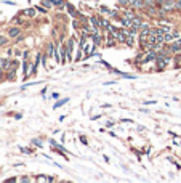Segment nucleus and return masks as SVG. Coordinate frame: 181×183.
Here are the masks:
<instances>
[{
	"mask_svg": "<svg viewBox=\"0 0 181 183\" xmlns=\"http://www.w3.org/2000/svg\"><path fill=\"white\" fill-rule=\"evenodd\" d=\"M165 50L173 56L175 53H179L181 52V42L179 40H173V42H170V43H165Z\"/></svg>",
	"mask_w": 181,
	"mask_h": 183,
	"instance_id": "obj_1",
	"label": "nucleus"
},
{
	"mask_svg": "<svg viewBox=\"0 0 181 183\" xmlns=\"http://www.w3.org/2000/svg\"><path fill=\"white\" fill-rule=\"evenodd\" d=\"M21 32H23L21 26H16V24H15V26H11V27H10V29H8V31H7V35L10 37V39H16V37L20 35Z\"/></svg>",
	"mask_w": 181,
	"mask_h": 183,
	"instance_id": "obj_2",
	"label": "nucleus"
},
{
	"mask_svg": "<svg viewBox=\"0 0 181 183\" xmlns=\"http://www.w3.org/2000/svg\"><path fill=\"white\" fill-rule=\"evenodd\" d=\"M66 10H68V13L72 16V18H79V15H80V11L77 8H75L72 3H69V2H66Z\"/></svg>",
	"mask_w": 181,
	"mask_h": 183,
	"instance_id": "obj_3",
	"label": "nucleus"
},
{
	"mask_svg": "<svg viewBox=\"0 0 181 183\" xmlns=\"http://www.w3.org/2000/svg\"><path fill=\"white\" fill-rule=\"evenodd\" d=\"M151 27H152V24L148 23V21H144V23L141 24V27H139V34H138V35H149Z\"/></svg>",
	"mask_w": 181,
	"mask_h": 183,
	"instance_id": "obj_4",
	"label": "nucleus"
},
{
	"mask_svg": "<svg viewBox=\"0 0 181 183\" xmlns=\"http://www.w3.org/2000/svg\"><path fill=\"white\" fill-rule=\"evenodd\" d=\"M5 79L7 80H15L16 79V67H10V69H7L5 71Z\"/></svg>",
	"mask_w": 181,
	"mask_h": 183,
	"instance_id": "obj_5",
	"label": "nucleus"
},
{
	"mask_svg": "<svg viewBox=\"0 0 181 183\" xmlns=\"http://www.w3.org/2000/svg\"><path fill=\"white\" fill-rule=\"evenodd\" d=\"M119 21H120L122 27H130V26L133 24V19H131V18H127V16H123V15H122V18L119 19Z\"/></svg>",
	"mask_w": 181,
	"mask_h": 183,
	"instance_id": "obj_6",
	"label": "nucleus"
},
{
	"mask_svg": "<svg viewBox=\"0 0 181 183\" xmlns=\"http://www.w3.org/2000/svg\"><path fill=\"white\" fill-rule=\"evenodd\" d=\"M0 66H2L5 71L10 69V67H11V60H10V58H0Z\"/></svg>",
	"mask_w": 181,
	"mask_h": 183,
	"instance_id": "obj_7",
	"label": "nucleus"
},
{
	"mask_svg": "<svg viewBox=\"0 0 181 183\" xmlns=\"http://www.w3.org/2000/svg\"><path fill=\"white\" fill-rule=\"evenodd\" d=\"M35 13H37L35 7H32V8H27V10H23V11H21V15H24V16H29V18L35 16Z\"/></svg>",
	"mask_w": 181,
	"mask_h": 183,
	"instance_id": "obj_8",
	"label": "nucleus"
},
{
	"mask_svg": "<svg viewBox=\"0 0 181 183\" xmlns=\"http://www.w3.org/2000/svg\"><path fill=\"white\" fill-rule=\"evenodd\" d=\"M55 50H56V45H55L53 42H48V43H46V55H48L50 58L53 56V53H55Z\"/></svg>",
	"mask_w": 181,
	"mask_h": 183,
	"instance_id": "obj_9",
	"label": "nucleus"
},
{
	"mask_svg": "<svg viewBox=\"0 0 181 183\" xmlns=\"http://www.w3.org/2000/svg\"><path fill=\"white\" fill-rule=\"evenodd\" d=\"M143 23H144V18H143L139 13H136V16L133 18V24L138 26V27H141V24H143Z\"/></svg>",
	"mask_w": 181,
	"mask_h": 183,
	"instance_id": "obj_10",
	"label": "nucleus"
},
{
	"mask_svg": "<svg viewBox=\"0 0 181 183\" xmlns=\"http://www.w3.org/2000/svg\"><path fill=\"white\" fill-rule=\"evenodd\" d=\"M98 11H99L101 15H109V13H111V8H109L108 5H99V7H98Z\"/></svg>",
	"mask_w": 181,
	"mask_h": 183,
	"instance_id": "obj_11",
	"label": "nucleus"
},
{
	"mask_svg": "<svg viewBox=\"0 0 181 183\" xmlns=\"http://www.w3.org/2000/svg\"><path fill=\"white\" fill-rule=\"evenodd\" d=\"M66 103H69V98H63V100H60V101H56V103L53 104V109H58V108H61V106H64Z\"/></svg>",
	"mask_w": 181,
	"mask_h": 183,
	"instance_id": "obj_12",
	"label": "nucleus"
},
{
	"mask_svg": "<svg viewBox=\"0 0 181 183\" xmlns=\"http://www.w3.org/2000/svg\"><path fill=\"white\" fill-rule=\"evenodd\" d=\"M21 16H23L21 13H20V15H18V16H15V18L11 19V23H13V24H16V26H21V24L24 23V19H23Z\"/></svg>",
	"mask_w": 181,
	"mask_h": 183,
	"instance_id": "obj_13",
	"label": "nucleus"
},
{
	"mask_svg": "<svg viewBox=\"0 0 181 183\" xmlns=\"http://www.w3.org/2000/svg\"><path fill=\"white\" fill-rule=\"evenodd\" d=\"M82 56H83V50L82 48H77V53H75V56H74V63L82 61Z\"/></svg>",
	"mask_w": 181,
	"mask_h": 183,
	"instance_id": "obj_14",
	"label": "nucleus"
},
{
	"mask_svg": "<svg viewBox=\"0 0 181 183\" xmlns=\"http://www.w3.org/2000/svg\"><path fill=\"white\" fill-rule=\"evenodd\" d=\"M125 45H127V47H135V35H127Z\"/></svg>",
	"mask_w": 181,
	"mask_h": 183,
	"instance_id": "obj_15",
	"label": "nucleus"
},
{
	"mask_svg": "<svg viewBox=\"0 0 181 183\" xmlns=\"http://www.w3.org/2000/svg\"><path fill=\"white\" fill-rule=\"evenodd\" d=\"M40 5H42V7H45L46 10L55 7V5H53V0H42V2H40Z\"/></svg>",
	"mask_w": 181,
	"mask_h": 183,
	"instance_id": "obj_16",
	"label": "nucleus"
},
{
	"mask_svg": "<svg viewBox=\"0 0 181 183\" xmlns=\"http://www.w3.org/2000/svg\"><path fill=\"white\" fill-rule=\"evenodd\" d=\"M164 37H165V43H170V42H173V40H175L173 32H165V34H164Z\"/></svg>",
	"mask_w": 181,
	"mask_h": 183,
	"instance_id": "obj_17",
	"label": "nucleus"
},
{
	"mask_svg": "<svg viewBox=\"0 0 181 183\" xmlns=\"http://www.w3.org/2000/svg\"><path fill=\"white\" fill-rule=\"evenodd\" d=\"M8 42H10V37H8V35H0V47L7 45Z\"/></svg>",
	"mask_w": 181,
	"mask_h": 183,
	"instance_id": "obj_18",
	"label": "nucleus"
},
{
	"mask_svg": "<svg viewBox=\"0 0 181 183\" xmlns=\"http://www.w3.org/2000/svg\"><path fill=\"white\" fill-rule=\"evenodd\" d=\"M159 26H160L162 29H164V31H165V32H171V31H173V27H171L170 24H164V23H160Z\"/></svg>",
	"mask_w": 181,
	"mask_h": 183,
	"instance_id": "obj_19",
	"label": "nucleus"
},
{
	"mask_svg": "<svg viewBox=\"0 0 181 183\" xmlns=\"http://www.w3.org/2000/svg\"><path fill=\"white\" fill-rule=\"evenodd\" d=\"M32 144H34V146H37V148H43V143L39 138H32Z\"/></svg>",
	"mask_w": 181,
	"mask_h": 183,
	"instance_id": "obj_20",
	"label": "nucleus"
},
{
	"mask_svg": "<svg viewBox=\"0 0 181 183\" xmlns=\"http://www.w3.org/2000/svg\"><path fill=\"white\" fill-rule=\"evenodd\" d=\"M48 60H50V56L46 55V53H45V55L42 53V66H43V67H46V64H48Z\"/></svg>",
	"mask_w": 181,
	"mask_h": 183,
	"instance_id": "obj_21",
	"label": "nucleus"
},
{
	"mask_svg": "<svg viewBox=\"0 0 181 183\" xmlns=\"http://www.w3.org/2000/svg\"><path fill=\"white\" fill-rule=\"evenodd\" d=\"M37 69H39V64H31V72H29V75H35L37 74Z\"/></svg>",
	"mask_w": 181,
	"mask_h": 183,
	"instance_id": "obj_22",
	"label": "nucleus"
},
{
	"mask_svg": "<svg viewBox=\"0 0 181 183\" xmlns=\"http://www.w3.org/2000/svg\"><path fill=\"white\" fill-rule=\"evenodd\" d=\"M24 39H26V35H24V34L21 32V34L18 35L16 39H13V40H15V43H20V42H23V40H24Z\"/></svg>",
	"mask_w": 181,
	"mask_h": 183,
	"instance_id": "obj_23",
	"label": "nucleus"
},
{
	"mask_svg": "<svg viewBox=\"0 0 181 183\" xmlns=\"http://www.w3.org/2000/svg\"><path fill=\"white\" fill-rule=\"evenodd\" d=\"M117 5L120 8H125V7H128V0H117Z\"/></svg>",
	"mask_w": 181,
	"mask_h": 183,
	"instance_id": "obj_24",
	"label": "nucleus"
},
{
	"mask_svg": "<svg viewBox=\"0 0 181 183\" xmlns=\"http://www.w3.org/2000/svg\"><path fill=\"white\" fill-rule=\"evenodd\" d=\"M156 42L157 43H165V37L164 35H156Z\"/></svg>",
	"mask_w": 181,
	"mask_h": 183,
	"instance_id": "obj_25",
	"label": "nucleus"
},
{
	"mask_svg": "<svg viewBox=\"0 0 181 183\" xmlns=\"http://www.w3.org/2000/svg\"><path fill=\"white\" fill-rule=\"evenodd\" d=\"M35 10H37V11H40V13H43V15H45L46 11H48V10H46L45 7H42V5H40V7H39V5H37V7H35Z\"/></svg>",
	"mask_w": 181,
	"mask_h": 183,
	"instance_id": "obj_26",
	"label": "nucleus"
},
{
	"mask_svg": "<svg viewBox=\"0 0 181 183\" xmlns=\"http://www.w3.org/2000/svg\"><path fill=\"white\" fill-rule=\"evenodd\" d=\"M50 144H51V146H56V148H61V144L56 140H53V138H50Z\"/></svg>",
	"mask_w": 181,
	"mask_h": 183,
	"instance_id": "obj_27",
	"label": "nucleus"
},
{
	"mask_svg": "<svg viewBox=\"0 0 181 183\" xmlns=\"http://www.w3.org/2000/svg\"><path fill=\"white\" fill-rule=\"evenodd\" d=\"M21 153H26V154H32L34 149L32 148H21Z\"/></svg>",
	"mask_w": 181,
	"mask_h": 183,
	"instance_id": "obj_28",
	"label": "nucleus"
},
{
	"mask_svg": "<svg viewBox=\"0 0 181 183\" xmlns=\"http://www.w3.org/2000/svg\"><path fill=\"white\" fill-rule=\"evenodd\" d=\"M29 55H31L29 50H24V52H23V60H29Z\"/></svg>",
	"mask_w": 181,
	"mask_h": 183,
	"instance_id": "obj_29",
	"label": "nucleus"
},
{
	"mask_svg": "<svg viewBox=\"0 0 181 183\" xmlns=\"http://www.w3.org/2000/svg\"><path fill=\"white\" fill-rule=\"evenodd\" d=\"M144 3H146V7H152V5H156V0H144Z\"/></svg>",
	"mask_w": 181,
	"mask_h": 183,
	"instance_id": "obj_30",
	"label": "nucleus"
},
{
	"mask_svg": "<svg viewBox=\"0 0 181 183\" xmlns=\"http://www.w3.org/2000/svg\"><path fill=\"white\" fill-rule=\"evenodd\" d=\"M50 98H51V100H58V98H60V93H58V92H53Z\"/></svg>",
	"mask_w": 181,
	"mask_h": 183,
	"instance_id": "obj_31",
	"label": "nucleus"
},
{
	"mask_svg": "<svg viewBox=\"0 0 181 183\" xmlns=\"http://www.w3.org/2000/svg\"><path fill=\"white\" fill-rule=\"evenodd\" d=\"M164 3H165V0H156V5L160 8V7H164Z\"/></svg>",
	"mask_w": 181,
	"mask_h": 183,
	"instance_id": "obj_32",
	"label": "nucleus"
},
{
	"mask_svg": "<svg viewBox=\"0 0 181 183\" xmlns=\"http://www.w3.org/2000/svg\"><path fill=\"white\" fill-rule=\"evenodd\" d=\"M171 32H173V37H175V40H178V39L181 37V34H179L178 31H171Z\"/></svg>",
	"mask_w": 181,
	"mask_h": 183,
	"instance_id": "obj_33",
	"label": "nucleus"
},
{
	"mask_svg": "<svg viewBox=\"0 0 181 183\" xmlns=\"http://www.w3.org/2000/svg\"><path fill=\"white\" fill-rule=\"evenodd\" d=\"M11 66L13 67H18V66H20V61H18V60H11Z\"/></svg>",
	"mask_w": 181,
	"mask_h": 183,
	"instance_id": "obj_34",
	"label": "nucleus"
},
{
	"mask_svg": "<svg viewBox=\"0 0 181 183\" xmlns=\"http://www.w3.org/2000/svg\"><path fill=\"white\" fill-rule=\"evenodd\" d=\"M114 125H116V124H114L112 121H109V122L106 124V127H108V129H112V127H114Z\"/></svg>",
	"mask_w": 181,
	"mask_h": 183,
	"instance_id": "obj_35",
	"label": "nucleus"
},
{
	"mask_svg": "<svg viewBox=\"0 0 181 183\" xmlns=\"http://www.w3.org/2000/svg\"><path fill=\"white\" fill-rule=\"evenodd\" d=\"M80 141H82L83 144H88V141H87V138H85V137H80Z\"/></svg>",
	"mask_w": 181,
	"mask_h": 183,
	"instance_id": "obj_36",
	"label": "nucleus"
},
{
	"mask_svg": "<svg viewBox=\"0 0 181 183\" xmlns=\"http://www.w3.org/2000/svg\"><path fill=\"white\" fill-rule=\"evenodd\" d=\"M99 117H101V114H96V116H93V117H91V119H93V121H98Z\"/></svg>",
	"mask_w": 181,
	"mask_h": 183,
	"instance_id": "obj_37",
	"label": "nucleus"
},
{
	"mask_svg": "<svg viewBox=\"0 0 181 183\" xmlns=\"http://www.w3.org/2000/svg\"><path fill=\"white\" fill-rule=\"evenodd\" d=\"M20 180H21V181H29V180H31V178H29V177H21V178H20Z\"/></svg>",
	"mask_w": 181,
	"mask_h": 183,
	"instance_id": "obj_38",
	"label": "nucleus"
},
{
	"mask_svg": "<svg viewBox=\"0 0 181 183\" xmlns=\"http://www.w3.org/2000/svg\"><path fill=\"white\" fill-rule=\"evenodd\" d=\"M178 40H179V42H181V37H179V39H178Z\"/></svg>",
	"mask_w": 181,
	"mask_h": 183,
	"instance_id": "obj_39",
	"label": "nucleus"
},
{
	"mask_svg": "<svg viewBox=\"0 0 181 183\" xmlns=\"http://www.w3.org/2000/svg\"><path fill=\"white\" fill-rule=\"evenodd\" d=\"M0 80H2V77H0Z\"/></svg>",
	"mask_w": 181,
	"mask_h": 183,
	"instance_id": "obj_40",
	"label": "nucleus"
}]
</instances>
